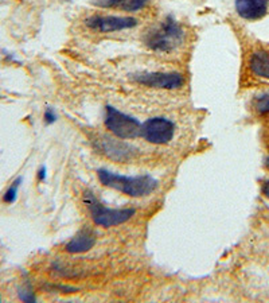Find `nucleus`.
Masks as SVG:
<instances>
[{
    "label": "nucleus",
    "instance_id": "1",
    "mask_svg": "<svg viewBox=\"0 0 269 303\" xmlns=\"http://www.w3.org/2000/svg\"><path fill=\"white\" fill-rule=\"evenodd\" d=\"M184 30L172 16H167L159 24L151 27L143 36V42L150 50L159 54H171L182 46Z\"/></svg>",
    "mask_w": 269,
    "mask_h": 303
},
{
    "label": "nucleus",
    "instance_id": "2",
    "mask_svg": "<svg viewBox=\"0 0 269 303\" xmlns=\"http://www.w3.org/2000/svg\"><path fill=\"white\" fill-rule=\"evenodd\" d=\"M97 176L101 180V184L106 188L118 190L134 198L150 196L158 188V180L151 176H126L109 172L106 168H98Z\"/></svg>",
    "mask_w": 269,
    "mask_h": 303
},
{
    "label": "nucleus",
    "instance_id": "3",
    "mask_svg": "<svg viewBox=\"0 0 269 303\" xmlns=\"http://www.w3.org/2000/svg\"><path fill=\"white\" fill-rule=\"evenodd\" d=\"M84 204L90 212V217L93 222L102 228H110L116 225H122L132 218L134 214V209H110L104 206L92 192L84 194Z\"/></svg>",
    "mask_w": 269,
    "mask_h": 303
},
{
    "label": "nucleus",
    "instance_id": "4",
    "mask_svg": "<svg viewBox=\"0 0 269 303\" xmlns=\"http://www.w3.org/2000/svg\"><path fill=\"white\" fill-rule=\"evenodd\" d=\"M244 77L254 84H269V46H254L244 61Z\"/></svg>",
    "mask_w": 269,
    "mask_h": 303
},
{
    "label": "nucleus",
    "instance_id": "5",
    "mask_svg": "<svg viewBox=\"0 0 269 303\" xmlns=\"http://www.w3.org/2000/svg\"><path fill=\"white\" fill-rule=\"evenodd\" d=\"M105 127L120 139H134L140 136L142 124L138 119L124 114L118 108L108 106L105 108Z\"/></svg>",
    "mask_w": 269,
    "mask_h": 303
},
{
    "label": "nucleus",
    "instance_id": "6",
    "mask_svg": "<svg viewBox=\"0 0 269 303\" xmlns=\"http://www.w3.org/2000/svg\"><path fill=\"white\" fill-rule=\"evenodd\" d=\"M175 135V124L166 118H151L140 128V136L152 144H167Z\"/></svg>",
    "mask_w": 269,
    "mask_h": 303
},
{
    "label": "nucleus",
    "instance_id": "7",
    "mask_svg": "<svg viewBox=\"0 0 269 303\" xmlns=\"http://www.w3.org/2000/svg\"><path fill=\"white\" fill-rule=\"evenodd\" d=\"M134 81H136L143 86L155 89H166V90H174L180 89L184 85V77L180 73L175 72H144L134 74Z\"/></svg>",
    "mask_w": 269,
    "mask_h": 303
},
{
    "label": "nucleus",
    "instance_id": "8",
    "mask_svg": "<svg viewBox=\"0 0 269 303\" xmlns=\"http://www.w3.org/2000/svg\"><path fill=\"white\" fill-rule=\"evenodd\" d=\"M96 144L105 156H108L114 162H128L138 154V150L134 146L122 140L120 138L116 139V138L101 136L96 140Z\"/></svg>",
    "mask_w": 269,
    "mask_h": 303
},
{
    "label": "nucleus",
    "instance_id": "9",
    "mask_svg": "<svg viewBox=\"0 0 269 303\" xmlns=\"http://www.w3.org/2000/svg\"><path fill=\"white\" fill-rule=\"evenodd\" d=\"M86 24L90 30L100 31V32H113L134 28L138 26V19L132 16H116V15H92L85 19Z\"/></svg>",
    "mask_w": 269,
    "mask_h": 303
},
{
    "label": "nucleus",
    "instance_id": "10",
    "mask_svg": "<svg viewBox=\"0 0 269 303\" xmlns=\"http://www.w3.org/2000/svg\"><path fill=\"white\" fill-rule=\"evenodd\" d=\"M236 11L245 20H258L268 12L269 0H236Z\"/></svg>",
    "mask_w": 269,
    "mask_h": 303
},
{
    "label": "nucleus",
    "instance_id": "11",
    "mask_svg": "<svg viewBox=\"0 0 269 303\" xmlns=\"http://www.w3.org/2000/svg\"><path fill=\"white\" fill-rule=\"evenodd\" d=\"M96 244V234L90 229H82L80 230L68 244L66 250L70 254H84L92 250Z\"/></svg>",
    "mask_w": 269,
    "mask_h": 303
},
{
    "label": "nucleus",
    "instance_id": "12",
    "mask_svg": "<svg viewBox=\"0 0 269 303\" xmlns=\"http://www.w3.org/2000/svg\"><path fill=\"white\" fill-rule=\"evenodd\" d=\"M253 110L258 114H269V93L256 97L253 101Z\"/></svg>",
    "mask_w": 269,
    "mask_h": 303
},
{
    "label": "nucleus",
    "instance_id": "13",
    "mask_svg": "<svg viewBox=\"0 0 269 303\" xmlns=\"http://www.w3.org/2000/svg\"><path fill=\"white\" fill-rule=\"evenodd\" d=\"M20 184H22V178L19 176V178L14 180L12 184H11L8 189H7V192L3 194V201H4L6 204H14V202L16 201L18 189H19Z\"/></svg>",
    "mask_w": 269,
    "mask_h": 303
},
{
    "label": "nucleus",
    "instance_id": "14",
    "mask_svg": "<svg viewBox=\"0 0 269 303\" xmlns=\"http://www.w3.org/2000/svg\"><path fill=\"white\" fill-rule=\"evenodd\" d=\"M148 0H126V3L122 6V8L126 12H136L139 10L144 8Z\"/></svg>",
    "mask_w": 269,
    "mask_h": 303
},
{
    "label": "nucleus",
    "instance_id": "15",
    "mask_svg": "<svg viewBox=\"0 0 269 303\" xmlns=\"http://www.w3.org/2000/svg\"><path fill=\"white\" fill-rule=\"evenodd\" d=\"M18 295H19V299L23 300V302H28V303H34L36 302V296H35L34 291L30 287V284L23 286L19 288L18 291Z\"/></svg>",
    "mask_w": 269,
    "mask_h": 303
},
{
    "label": "nucleus",
    "instance_id": "16",
    "mask_svg": "<svg viewBox=\"0 0 269 303\" xmlns=\"http://www.w3.org/2000/svg\"><path fill=\"white\" fill-rule=\"evenodd\" d=\"M126 3V0H92V4L100 8H114V7H122Z\"/></svg>",
    "mask_w": 269,
    "mask_h": 303
},
{
    "label": "nucleus",
    "instance_id": "17",
    "mask_svg": "<svg viewBox=\"0 0 269 303\" xmlns=\"http://www.w3.org/2000/svg\"><path fill=\"white\" fill-rule=\"evenodd\" d=\"M44 123H46V124H52V123H56V110H52V108H48V110H44Z\"/></svg>",
    "mask_w": 269,
    "mask_h": 303
},
{
    "label": "nucleus",
    "instance_id": "18",
    "mask_svg": "<svg viewBox=\"0 0 269 303\" xmlns=\"http://www.w3.org/2000/svg\"><path fill=\"white\" fill-rule=\"evenodd\" d=\"M38 180H46V167H44V166L40 167V172H38Z\"/></svg>",
    "mask_w": 269,
    "mask_h": 303
},
{
    "label": "nucleus",
    "instance_id": "19",
    "mask_svg": "<svg viewBox=\"0 0 269 303\" xmlns=\"http://www.w3.org/2000/svg\"><path fill=\"white\" fill-rule=\"evenodd\" d=\"M262 194L269 198V180L264 182V184H262Z\"/></svg>",
    "mask_w": 269,
    "mask_h": 303
},
{
    "label": "nucleus",
    "instance_id": "20",
    "mask_svg": "<svg viewBox=\"0 0 269 303\" xmlns=\"http://www.w3.org/2000/svg\"><path fill=\"white\" fill-rule=\"evenodd\" d=\"M265 167H266V168L269 170V158L265 159Z\"/></svg>",
    "mask_w": 269,
    "mask_h": 303
}]
</instances>
